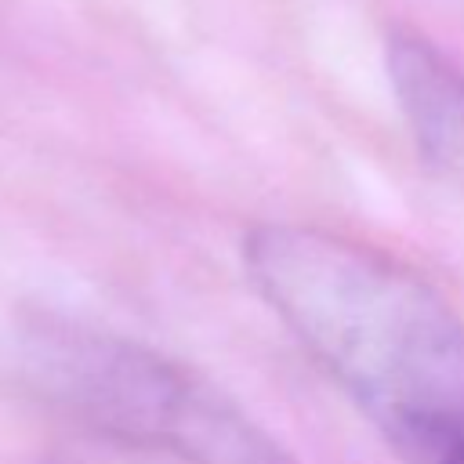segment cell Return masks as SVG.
I'll return each mask as SVG.
<instances>
[{"label":"cell","mask_w":464,"mask_h":464,"mask_svg":"<svg viewBox=\"0 0 464 464\" xmlns=\"http://www.w3.org/2000/svg\"><path fill=\"white\" fill-rule=\"evenodd\" d=\"M265 304L406 464H464V319L406 261L268 221L243 239Z\"/></svg>","instance_id":"cell-1"},{"label":"cell","mask_w":464,"mask_h":464,"mask_svg":"<svg viewBox=\"0 0 464 464\" xmlns=\"http://www.w3.org/2000/svg\"><path fill=\"white\" fill-rule=\"evenodd\" d=\"M18 359L54 410L120 450L185 464H294L214 384L120 334L40 315L22 326Z\"/></svg>","instance_id":"cell-2"},{"label":"cell","mask_w":464,"mask_h":464,"mask_svg":"<svg viewBox=\"0 0 464 464\" xmlns=\"http://www.w3.org/2000/svg\"><path fill=\"white\" fill-rule=\"evenodd\" d=\"M388 83L417 152L446 178L464 181V69L417 33L388 36Z\"/></svg>","instance_id":"cell-3"}]
</instances>
